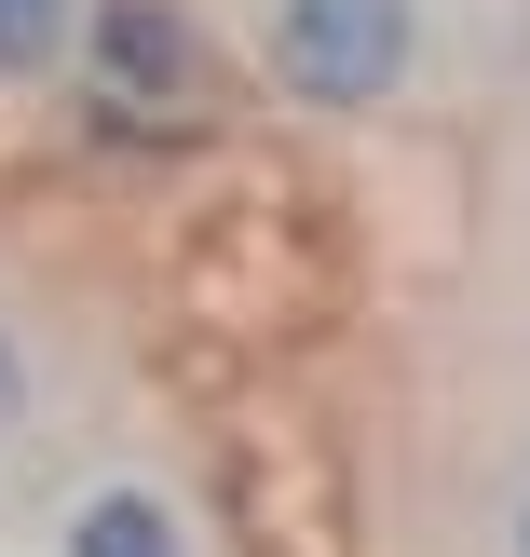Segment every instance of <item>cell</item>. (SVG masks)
Masks as SVG:
<instances>
[{
  "label": "cell",
  "mask_w": 530,
  "mask_h": 557,
  "mask_svg": "<svg viewBox=\"0 0 530 557\" xmlns=\"http://www.w3.org/2000/svg\"><path fill=\"white\" fill-rule=\"evenodd\" d=\"M422 54V0H272V82L313 109H381Z\"/></svg>",
  "instance_id": "6da1fadb"
},
{
  "label": "cell",
  "mask_w": 530,
  "mask_h": 557,
  "mask_svg": "<svg viewBox=\"0 0 530 557\" xmlns=\"http://www.w3.org/2000/svg\"><path fill=\"white\" fill-rule=\"evenodd\" d=\"M82 69L109 82V109L123 96H177L190 82V14L177 0H96L82 14Z\"/></svg>",
  "instance_id": "7a4b0ae2"
},
{
  "label": "cell",
  "mask_w": 530,
  "mask_h": 557,
  "mask_svg": "<svg viewBox=\"0 0 530 557\" xmlns=\"http://www.w3.org/2000/svg\"><path fill=\"white\" fill-rule=\"evenodd\" d=\"M69 557H190V531H177L163 490H96V504L69 517Z\"/></svg>",
  "instance_id": "3957f363"
},
{
  "label": "cell",
  "mask_w": 530,
  "mask_h": 557,
  "mask_svg": "<svg viewBox=\"0 0 530 557\" xmlns=\"http://www.w3.org/2000/svg\"><path fill=\"white\" fill-rule=\"evenodd\" d=\"M69 41H82V14H69V0H0V82H41Z\"/></svg>",
  "instance_id": "277c9868"
},
{
  "label": "cell",
  "mask_w": 530,
  "mask_h": 557,
  "mask_svg": "<svg viewBox=\"0 0 530 557\" xmlns=\"http://www.w3.org/2000/svg\"><path fill=\"white\" fill-rule=\"evenodd\" d=\"M0 422H27V354L0 341Z\"/></svg>",
  "instance_id": "5b68a950"
},
{
  "label": "cell",
  "mask_w": 530,
  "mask_h": 557,
  "mask_svg": "<svg viewBox=\"0 0 530 557\" xmlns=\"http://www.w3.org/2000/svg\"><path fill=\"white\" fill-rule=\"evenodd\" d=\"M517 557H530V504H517Z\"/></svg>",
  "instance_id": "8992f818"
}]
</instances>
